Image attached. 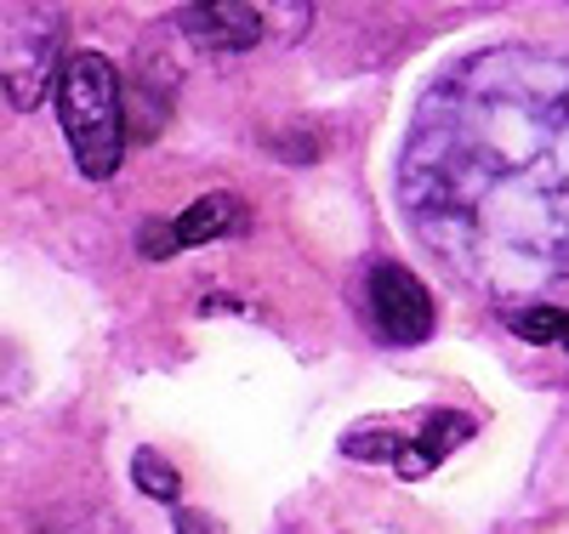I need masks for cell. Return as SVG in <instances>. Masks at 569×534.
<instances>
[{
  "label": "cell",
  "instance_id": "6da1fadb",
  "mask_svg": "<svg viewBox=\"0 0 569 534\" xmlns=\"http://www.w3.org/2000/svg\"><path fill=\"white\" fill-rule=\"evenodd\" d=\"M52 103L74 149V165L86 177H114L126 149V103H120L114 63L103 52H74L52 80Z\"/></svg>",
  "mask_w": 569,
  "mask_h": 534
},
{
  "label": "cell",
  "instance_id": "7a4b0ae2",
  "mask_svg": "<svg viewBox=\"0 0 569 534\" xmlns=\"http://www.w3.org/2000/svg\"><path fill=\"white\" fill-rule=\"evenodd\" d=\"M365 290H370V319H376L388 347L427 342V330H433V296H427V284L410 268H399V262L370 268Z\"/></svg>",
  "mask_w": 569,
  "mask_h": 534
},
{
  "label": "cell",
  "instance_id": "3957f363",
  "mask_svg": "<svg viewBox=\"0 0 569 534\" xmlns=\"http://www.w3.org/2000/svg\"><path fill=\"white\" fill-rule=\"evenodd\" d=\"M177 29L206 46V52H251V46L268 34L262 7H240V0H206V7L177 12Z\"/></svg>",
  "mask_w": 569,
  "mask_h": 534
},
{
  "label": "cell",
  "instance_id": "277c9868",
  "mask_svg": "<svg viewBox=\"0 0 569 534\" xmlns=\"http://www.w3.org/2000/svg\"><path fill=\"white\" fill-rule=\"evenodd\" d=\"M472 432V421L467 415H456V410H439V415H427V426L421 432H410V439L399 444V455H393V472L405 477V483H421L427 472H433L461 439Z\"/></svg>",
  "mask_w": 569,
  "mask_h": 534
},
{
  "label": "cell",
  "instance_id": "5b68a950",
  "mask_svg": "<svg viewBox=\"0 0 569 534\" xmlns=\"http://www.w3.org/2000/svg\"><path fill=\"white\" fill-rule=\"evenodd\" d=\"M233 222H240V200H233V193H206V200H194L171 222V233H177V245L188 251V245H206V239L228 233Z\"/></svg>",
  "mask_w": 569,
  "mask_h": 534
},
{
  "label": "cell",
  "instance_id": "8992f818",
  "mask_svg": "<svg viewBox=\"0 0 569 534\" xmlns=\"http://www.w3.org/2000/svg\"><path fill=\"white\" fill-rule=\"evenodd\" d=\"M52 63H58V40H40L29 58H18V63L7 69V97H12L18 109H34L40 91H46V80H58Z\"/></svg>",
  "mask_w": 569,
  "mask_h": 534
},
{
  "label": "cell",
  "instance_id": "52a82bcc",
  "mask_svg": "<svg viewBox=\"0 0 569 534\" xmlns=\"http://www.w3.org/2000/svg\"><path fill=\"white\" fill-rule=\"evenodd\" d=\"M131 477H137V490L154 495V501H177V495H182L177 466H171L166 455H154V450H137V455H131Z\"/></svg>",
  "mask_w": 569,
  "mask_h": 534
},
{
  "label": "cell",
  "instance_id": "ba28073f",
  "mask_svg": "<svg viewBox=\"0 0 569 534\" xmlns=\"http://www.w3.org/2000/svg\"><path fill=\"white\" fill-rule=\"evenodd\" d=\"M507 324L541 347H552V342L563 347V335H569V313H558V308H518V313H507Z\"/></svg>",
  "mask_w": 569,
  "mask_h": 534
},
{
  "label": "cell",
  "instance_id": "9c48e42d",
  "mask_svg": "<svg viewBox=\"0 0 569 534\" xmlns=\"http://www.w3.org/2000/svg\"><path fill=\"white\" fill-rule=\"evenodd\" d=\"M399 444H405V432H370V426H359V432H348V439H342V450L353 461H393Z\"/></svg>",
  "mask_w": 569,
  "mask_h": 534
},
{
  "label": "cell",
  "instance_id": "30bf717a",
  "mask_svg": "<svg viewBox=\"0 0 569 534\" xmlns=\"http://www.w3.org/2000/svg\"><path fill=\"white\" fill-rule=\"evenodd\" d=\"M137 245H142V256H154V262H166V256H177V251H182V245H177V233H171L166 222H142Z\"/></svg>",
  "mask_w": 569,
  "mask_h": 534
},
{
  "label": "cell",
  "instance_id": "8fae6325",
  "mask_svg": "<svg viewBox=\"0 0 569 534\" xmlns=\"http://www.w3.org/2000/svg\"><path fill=\"white\" fill-rule=\"evenodd\" d=\"M177 534H222L211 517H200V512H177Z\"/></svg>",
  "mask_w": 569,
  "mask_h": 534
},
{
  "label": "cell",
  "instance_id": "7c38bea8",
  "mask_svg": "<svg viewBox=\"0 0 569 534\" xmlns=\"http://www.w3.org/2000/svg\"><path fill=\"white\" fill-rule=\"evenodd\" d=\"M563 347H569V335H563Z\"/></svg>",
  "mask_w": 569,
  "mask_h": 534
}]
</instances>
